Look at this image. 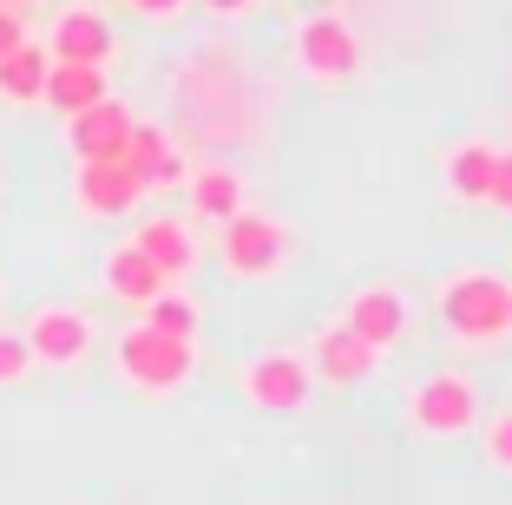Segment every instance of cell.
<instances>
[{"label":"cell","instance_id":"6da1fadb","mask_svg":"<svg viewBox=\"0 0 512 505\" xmlns=\"http://www.w3.org/2000/svg\"><path fill=\"white\" fill-rule=\"evenodd\" d=\"M434 315L453 342H467V348L506 342V276H493V269H453L447 283L434 289Z\"/></svg>","mask_w":512,"mask_h":505},{"label":"cell","instance_id":"7a4b0ae2","mask_svg":"<svg viewBox=\"0 0 512 505\" xmlns=\"http://www.w3.org/2000/svg\"><path fill=\"white\" fill-rule=\"evenodd\" d=\"M112 368H119L125 387L165 401V394H178V387L197 374V342H178V335H158V328L132 322L119 342H112Z\"/></svg>","mask_w":512,"mask_h":505},{"label":"cell","instance_id":"3957f363","mask_svg":"<svg viewBox=\"0 0 512 505\" xmlns=\"http://www.w3.org/2000/svg\"><path fill=\"white\" fill-rule=\"evenodd\" d=\"M289 250H296V237H289L283 217H270V210L243 204L230 223H217V263L237 283H270L276 269L289 263Z\"/></svg>","mask_w":512,"mask_h":505},{"label":"cell","instance_id":"277c9868","mask_svg":"<svg viewBox=\"0 0 512 505\" xmlns=\"http://www.w3.org/2000/svg\"><path fill=\"white\" fill-rule=\"evenodd\" d=\"M407 427L421 440H460L467 427H480V381L467 368H434L407 394Z\"/></svg>","mask_w":512,"mask_h":505},{"label":"cell","instance_id":"5b68a950","mask_svg":"<svg viewBox=\"0 0 512 505\" xmlns=\"http://www.w3.org/2000/svg\"><path fill=\"white\" fill-rule=\"evenodd\" d=\"M362 33H355V20L342 14H309L296 27V66L302 79H316V86H348V79L362 73Z\"/></svg>","mask_w":512,"mask_h":505},{"label":"cell","instance_id":"8992f818","mask_svg":"<svg viewBox=\"0 0 512 505\" xmlns=\"http://www.w3.org/2000/svg\"><path fill=\"white\" fill-rule=\"evenodd\" d=\"M309 387H316V374H309V361L296 348H263L237 374V394L256 414H296V407H309Z\"/></svg>","mask_w":512,"mask_h":505},{"label":"cell","instance_id":"52a82bcc","mask_svg":"<svg viewBox=\"0 0 512 505\" xmlns=\"http://www.w3.org/2000/svg\"><path fill=\"white\" fill-rule=\"evenodd\" d=\"M20 342H27L33 368H79V361L99 348V328H92L86 309H73V302H46V309L27 315V328H20Z\"/></svg>","mask_w":512,"mask_h":505},{"label":"cell","instance_id":"ba28073f","mask_svg":"<svg viewBox=\"0 0 512 505\" xmlns=\"http://www.w3.org/2000/svg\"><path fill=\"white\" fill-rule=\"evenodd\" d=\"M112 53H119V33H112V20L99 14V7H66V14H53V33H46V60L60 66H112Z\"/></svg>","mask_w":512,"mask_h":505},{"label":"cell","instance_id":"9c48e42d","mask_svg":"<svg viewBox=\"0 0 512 505\" xmlns=\"http://www.w3.org/2000/svg\"><path fill=\"white\" fill-rule=\"evenodd\" d=\"M309 374H322V381H335V387H362V381H375V368H381V348H368L355 328H342V322H329L309 342Z\"/></svg>","mask_w":512,"mask_h":505},{"label":"cell","instance_id":"30bf717a","mask_svg":"<svg viewBox=\"0 0 512 505\" xmlns=\"http://www.w3.org/2000/svg\"><path fill=\"white\" fill-rule=\"evenodd\" d=\"M125 138H132V112L125 99H99L86 112L66 119V151L79 164H106V158H125Z\"/></svg>","mask_w":512,"mask_h":505},{"label":"cell","instance_id":"8fae6325","mask_svg":"<svg viewBox=\"0 0 512 505\" xmlns=\"http://www.w3.org/2000/svg\"><path fill=\"white\" fill-rule=\"evenodd\" d=\"M342 328H355L368 348H394L407 328H414V309H407V296L394 283H368V289H355V296H348Z\"/></svg>","mask_w":512,"mask_h":505},{"label":"cell","instance_id":"7c38bea8","mask_svg":"<svg viewBox=\"0 0 512 505\" xmlns=\"http://www.w3.org/2000/svg\"><path fill=\"white\" fill-rule=\"evenodd\" d=\"M125 171H132L145 191H165V184L184 178V145L171 125L158 119H132V138H125Z\"/></svg>","mask_w":512,"mask_h":505},{"label":"cell","instance_id":"4fadbf2b","mask_svg":"<svg viewBox=\"0 0 512 505\" xmlns=\"http://www.w3.org/2000/svg\"><path fill=\"white\" fill-rule=\"evenodd\" d=\"M145 184L125 171V158H106V164H79L73 178V204L86 210V217H125L132 204H145Z\"/></svg>","mask_w":512,"mask_h":505},{"label":"cell","instance_id":"5bb4252c","mask_svg":"<svg viewBox=\"0 0 512 505\" xmlns=\"http://www.w3.org/2000/svg\"><path fill=\"white\" fill-rule=\"evenodd\" d=\"M99 283H106V296H112V302H125V309H138V315H145V302H151V296H165V289H171L165 276L151 269V256L138 250L132 237L106 250V263H99Z\"/></svg>","mask_w":512,"mask_h":505},{"label":"cell","instance_id":"9a60e30c","mask_svg":"<svg viewBox=\"0 0 512 505\" xmlns=\"http://www.w3.org/2000/svg\"><path fill=\"white\" fill-rule=\"evenodd\" d=\"M132 243L151 256V269H158L165 283H184V276L197 269V237H191V223H184V217H145L132 230Z\"/></svg>","mask_w":512,"mask_h":505},{"label":"cell","instance_id":"2e32d148","mask_svg":"<svg viewBox=\"0 0 512 505\" xmlns=\"http://www.w3.org/2000/svg\"><path fill=\"white\" fill-rule=\"evenodd\" d=\"M184 191H191V210L204 223H230L243 210V178L237 164H197L191 178H184Z\"/></svg>","mask_w":512,"mask_h":505},{"label":"cell","instance_id":"e0dca14e","mask_svg":"<svg viewBox=\"0 0 512 505\" xmlns=\"http://www.w3.org/2000/svg\"><path fill=\"white\" fill-rule=\"evenodd\" d=\"M99 99H112L106 92V66H46V92H40V105H53L60 119H73V112H86V105H99Z\"/></svg>","mask_w":512,"mask_h":505},{"label":"cell","instance_id":"ac0fdd59","mask_svg":"<svg viewBox=\"0 0 512 505\" xmlns=\"http://www.w3.org/2000/svg\"><path fill=\"white\" fill-rule=\"evenodd\" d=\"M46 46L40 40H20L7 60H0V105H40L46 92Z\"/></svg>","mask_w":512,"mask_h":505},{"label":"cell","instance_id":"d6986e66","mask_svg":"<svg viewBox=\"0 0 512 505\" xmlns=\"http://www.w3.org/2000/svg\"><path fill=\"white\" fill-rule=\"evenodd\" d=\"M493 158H499V145L467 138V145L447 158V191L460 197V204H486V197H493Z\"/></svg>","mask_w":512,"mask_h":505},{"label":"cell","instance_id":"ffe728a7","mask_svg":"<svg viewBox=\"0 0 512 505\" xmlns=\"http://www.w3.org/2000/svg\"><path fill=\"white\" fill-rule=\"evenodd\" d=\"M145 328H158V335H178V342H197V328H204V309H197L191 296H151L145 302Z\"/></svg>","mask_w":512,"mask_h":505},{"label":"cell","instance_id":"44dd1931","mask_svg":"<svg viewBox=\"0 0 512 505\" xmlns=\"http://www.w3.org/2000/svg\"><path fill=\"white\" fill-rule=\"evenodd\" d=\"M27 374H33V355H27V342H20V328H0V387L27 381Z\"/></svg>","mask_w":512,"mask_h":505},{"label":"cell","instance_id":"7402d4cb","mask_svg":"<svg viewBox=\"0 0 512 505\" xmlns=\"http://www.w3.org/2000/svg\"><path fill=\"white\" fill-rule=\"evenodd\" d=\"M486 466H499V473H512V407H506V414H493V420H486Z\"/></svg>","mask_w":512,"mask_h":505},{"label":"cell","instance_id":"603a6c76","mask_svg":"<svg viewBox=\"0 0 512 505\" xmlns=\"http://www.w3.org/2000/svg\"><path fill=\"white\" fill-rule=\"evenodd\" d=\"M486 204H493V210H506V217H512V145L493 158V197H486Z\"/></svg>","mask_w":512,"mask_h":505},{"label":"cell","instance_id":"cb8c5ba5","mask_svg":"<svg viewBox=\"0 0 512 505\" xmlns=\"http://www.w3.org/2000/svg\"><path fill=\"white\" fill-rule=\"evenodd\" d=\"M125 7H132L138 20H158V27H165V20H184V7H191V0H125Z\"/></svg>","mask_w":512,"mask_h":505},{"label":"cell","instance_id":"d4e9b609","mask_svg":"<svg viewBox=\"0 0 512 505\" xmlns=\"http://www.w3.org/2000/svg\"><path fill=\"white\" fill-rule=\"evenodd\" d=\"M20 40H27V20H20V7H0V60H7Z\"/></svg>","mask_w":512,"mask_h":505},{"label":"cell","instance_id":"484cf974","mask_svg":"<svg viewBox=\"0 0 512 505\" xmlns=\"http://www.w3.org/2000/svg\"><path fill=\"white\" fill-rule=\"evenodd\" d=\"M191 7H204V14H217V20H250L263 0H191Z\"/></svg>","mask_w":512,"mask_h":505},{"label":"cell","instance_id":"4316f807","mask_svg":"<svg viewBox=\"0 0 512 505\" xmlns=\"http://www.w3.org/2000/svg\"><path fill=\"white\" fill-rule=\"evenodd\" d=\"M506 335H512V283H506Z\"/></svg>","mask_w":512,"mask_h":505},{"label":"cell","instance_id":"83f0119b","mask_svg":"<svg viewBox=\"0 0 512 505\" xmlns=\"http://www.w3.org/2000/svg\"><path fill=\"white\" fill-rule=\"evenodd\" d=\"M7 7H40V0H7Z\"/></svg>","mask_w":512,"mask_h":505},{"label":"cell","instance_id":"f1b7e54d","mask_svg":"<svg viewBox=\"0 0 512 505\" xmlns=\"http://www.w3.org/2000/svg\"><path fill=\"white\" fill-rule=\"evenodd\" d=\"M0 7H7V0H0Z\"/></svg>","mask_w":512,"mask_h":505}]
</instances>
